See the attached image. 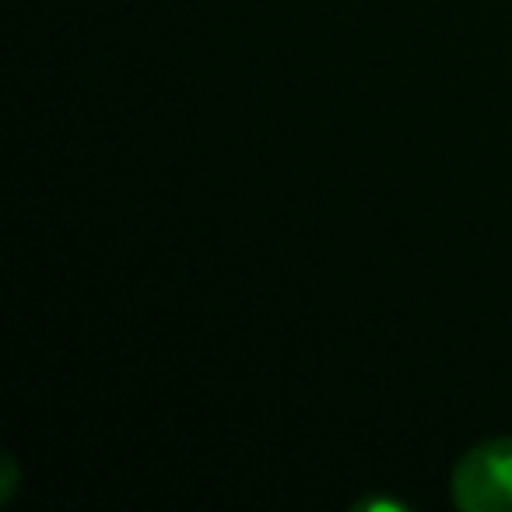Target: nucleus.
<instances>
[{
    "label": "nucleus",
    "mask_w": 512,
    "mask_h": 512,
    "mask_svg": "<svg viewBox=\"0 0 512 512\" xmlns=\"http://www.w3.org/2000/svg\"><path fill=\"white\" fill-rule=\"evenodd\" d=\"M4 463H8V484H4V491H0V498H4V502H8V498H11V491H15V481H18V477H15V460H11L8 453H4Z\"/></svg>",
    "instance_id": "f03ea898"
},
{
    "label": "nucleus",
    "mask_w": 512,
    "mask_h": 512,
    "mask_svg": "<svg viewBox=\"0 0 512 512\" xmlns=\"http://www.w3.org/2000/svg\"><path fill=\"white\" fill-rule=\"evenodd\" d=\"M453 502L463 512H512V439H488L453 467Z\"/></svg>",
    "instance_id": "f257e3e1"
}]
</instances>
